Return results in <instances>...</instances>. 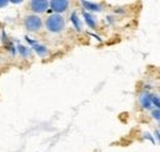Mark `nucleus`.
<instances>
[{"mask_svg": "<svg viewBox=\"0 0 160 152\" xmlns=\"http://www.w3.org/2000/svg\"><path fill=\"white\" fill-rule=\"evenodd\" d=\"M8 2H9V1H6V0H2V1H0V7H4V6H6V5H8Z\"/></svg>", "mask_w": 160, "mask_h": 152, "instance_id": "12", "label": "nucleus"}, {"mask_svg": "<svg viewBox=\"0 0 160 152\" xmlns=\"http://www.w3.org/2000/svg\"><path fill=\"white\" fill-rule=\"evenodd\" d=\"M152 99H153V102L157 104V107H159V108H160V98H159V97H158V98L155 97V98H152Z\"/></svg>", "mask_w": 160, "mask_h": 152, "instance_id": "11", "label": "nucleus"}, {"mask_svg": "<svg viewBox=\"0 0 160 152\" xmlns=\"http://www.w3.org/2000/svg\"><path fill=\"white\" fill-rule=\"evenodd\" d=\"M49 6L48 1H41V0H36V1H31V10L35 12H44Z\"/></svg>", "mask_w": 160, "mask_h": 152, "instance_id": "4", "label": "nucleus"}, {"mask_svg": "<svg viewBox=\"0 0 160 152\" xmlns=\"http://www.w3.org/2000/svg\"><path fill=\"white\" fill-rule=\"evenodd\" d=\"M84 17H85V21H86V23H88L90 27H92V28H95V27H96V22H95V20L92 19V16H91L90 14H88V12H84Z\"/></svg>", "mask_w": 160, "mask_h": 152, "instance_id": "7", "label": "nucleus"}, {"mask_svg": "<svg viewBox=\"0 0 160 152\" xmlns=\"http://www.w3.org/2000/svg\"><path fill=\"white\" fill-rule=\"evenodd\" d=\"M46 26H47V30L51 31V32H54V33H58L60 31H63L64 26H65V22L64 19L58 15V14H54V15H51L47 21H46Z\"/></svg>", "mask_w": 160, "mask_h": 152, "instance_id": "1", "label": "nucleus"}, {"mask_svg": "<svg viewBox=\"0 0 160 152\" xmlns=\"http://www.w3.org/2000/svg\"><path fill=\"white\" fill-rule=\"evenodd\" d=\"M18 49H19V52H20V54L22 55V57L27 58L28 55H30V49L27 48V47H23V45H19L18 47Z\"/></svg>", "mask_w": 160, "mask_h": 152, "instance_id": "9", "label": "nucleus"}, {"mask_svg": "<svg viewBox=\"0 0 160 152\" xmlns=\"http://www.w3.org/2000/svg\"><path fill=\"white\" fill-rule=\"evenodd\" d=\"M25 27H26V30L32 31V32L38 31L42 27V20L36 15H30L25 19Z\"/></svg>", "mask_w": 160, "mask_h": 152, "instance_id": "2", "label": "nucleus"}, {"mask_svg": "<svg viewBox=\"0 0 160 152\" xmlns=\"http://www.w3.org/2000/svg\"><path fill=\"white\" fill-rule=\"evenodd\" d=\"M82 5L85 7H88L89 10H91V11H99L100 10V6L98 4H94V2H90V1H84Z\"/></svg>", "mask_w": 160, "mask_h": 152, "instance_id": "8", "label": "nucleus"}, {"mask_svg": "<svg viewBox=\"0 0 160 152\" xmlns=\"http://www.w3.org/2000/svg\"><path fill=\"white\" fill-rule=\"evenodd\" d=\"M72 21H73V23L75 25V28H77L78 31H80V22H79V20H78V17H77V15H75V14H73V15H72Z\"/></svg>", "mask_w": 160, "mask_h": 152, "instance_id": "10", "label": "nucleus"}, {"mask_svg": "<svg viewBox=\"0 0 160 152\" xmlns=\"http://www.w3.org/2000/svg\"><path fill=\"white\" fill-rule=\"evenodd\" d=\"M140 102H142V104H143L144 108H150L152 107V103H153V99H152L150 96L143 95L140 97Z\"/></svg>", "mask_w": 160, "mask_h": 152, "instance_id": "5", "label": "nucleus"}, {"mask_svg": "<svg viewBox=\"0 0 160 152\" xmlns=\"http://www.w3.org/2000/svg\"><path fill=\"white\" fill-rule=\"evenodd\" d=\"M33 49L36 50V53H37L38 55H41V57H44V55L47 54V48H46L44 45H42V44H37L36 42H35Z\"/></svg>", "mask_w": 160, "mask_h": 152, "instance_id": "6", "label": "nucleus"}, {"mask_svg": "<svg viewBox=\"0 0 160 152\" xmlns=\"http://www.w3.org/2000/svg\"><path fill=\"white\" fill-rule=\"evenodd\" d=\"M49 5H51V7H52L53 11H56V12H63V11H65L68 9L69 2L65 1V0H54V1H51Z\"/></svg>", "mask_w": 160, "mask_h": 152, "instance_id": "3", "label": "nucleus"}]
</instances>
